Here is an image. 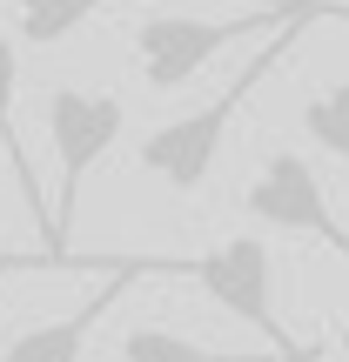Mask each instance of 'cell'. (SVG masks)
I'll return each instance as SVG.
<instances>
[{
  "label": "cell",
  "instance_id": "cell-1",
  "mask_svg": "<svg viewBox=\"0 0 349 362\" xmlns=\"http://www.w3.org/2000/svg\"><path fill=\"white\" fill-rule=\"evenodd\" d=\"M309 21H323V13H296V21H282V27H275V40H269V47H262L248 67H235V81L215 94V101H202V107H188V115H175V121H161V128H148L142 148H135L142 175H155L161 188H175V194H195V188H202V181L215 175V161H222L229 121L242 115V101L262 88V81H275L282 54L296 47V34H302Z\"/></svg>",
  "mask_w": 349,
  "mask_h": 362
},
{
  "label": "cell",
  "instance_id": "cell-2",
  "mask_svg": "<svg viewBox=\"0 0 349 362\" xmlns=\"http://www.w3.org/2000/svg\"><path fill=\"white\" fill-rule=\"evenodd\" d=\"M289 13H329L336 21L343 0H296V7H242L229 13V21H208V13H148L142 27H135V61H142V81L155 94H175L188 88L195 74H202L208 61H215L229 40L242 34H269V27H282Z\"/></svg>",
  "mask_w": 349,
  "mask_h": 362
},
{
  "label": "cell",
  "instance_id": "cell-3",
  "mask_svg": "<svg viewBox=\"0 0 349 362\" xmlns=\"http://www.w3.org/2000/svg\"><path fill=\"white\" fill-rule=\"evenodd\" d=\"M47 148H54V168H61V194H54V242H47V262L54 269H81L67 255V228H74V202H81V181L94 175V161L121 141L128 128V107L121 94H101V88H47Z\"/></svg>",
  "mask_w": 349,
  "mask_h": 362
},
{
  "label": "cell",
  "instance_id": "cell-4",
  "mask_svg": "<svg viewBox=\"0 0 349 362\" xmlns=\"http://www.w3.org/2000/svg\"><path fill=\"white\" fill-rule=\"evenodd\" d=\"M188 275L202 282V296L215 309H229L235 322H248L256 336H269V356H296L282 336V315H275V255L262 235H229L208 255L188 262Z\"/></svg>",
  "mask_w": 349,
  "mask_h": 362
},
{
  "label": "cell",
  "instance_id": "cell-5",
  "mask_svg": "<svg viewBox=\"0 0 349 362\" xmlns=\"http://www.w3.org/2000/svg\"><path fill=\"white\" fill-rule=\"evenodd\" d=\"M242 208L262 221V228H282V235H302V242H323L329 255L349 262V228L336 221V208H329L323 175H316L296 148H275V155L256 168V181H248V194H242Z\"/></svg>",
  "mask_w": 349,
  "mask_h": 362
},
{
  "label": "cell",
  "instance_id": "cell-6",
  "mask_svg": "<svg viewBox=\"0 0 349 362\" xmlns=\"http://www.w3.org/2000/svg\"><path fill=\"white\" fill-rule=\"evenodd\" d=\"M142 275H188V262H142V255H115V269L101 275V282L88 288V302H74L67 315H54V322H34L21 329V336L0 349V362H81V349H88L94 322H101L108 309H115L121 296H128Z\"/></svg>",
  "mask_w": 349,
  "mask_h": 362
},
{
  "label": "cell",
  "instance_id": "cell-7",
  "mask_svg": "<svg viewBox=\"0 0 349 362\" xmlns=\"http://www.w3.org/2000/svg\"><path fill=\"white\" fill-rule=\"evenodd\" d=\"M13 94H21V47L0 34V148H7V175L21 181L27 208H34L40 242H54V208H47V194H40V181H34V161H27V148H21V128H13Z\"/></svg>",
  "mask_w": 349,
  "mask_h": 362
},
{
  "label": "cell",
  "instance_id": "cell-8",
  "mask_svg": "<svg viewBox=\"0 0 349 362\" xmlns=\"http://www.w3.org/2000/svg\"><path fill=\"white\" fill-rule=\"evenodd\" d=\"M101 7H121V0H13V34L27 47H61L74 27H88ZM248 7H296V0H248Z\"/></svg>",
  "mask_w": 349,
  "mask_h": 362
},
{
  "label": "cell",
  "instance_id": "cell-9",
  "mask_svg": "<svg viewBox=\"0 0 349 362\" xmlns=\"http://www.w3.org/2000/svg\"><path fill=\"white\" fill-rule=\"evenodd\" d=\"M121 362H275V356H235V349H208V342H188L181 329H128L121 336Z\"/></svg>",
  "mask_w": 349,
  "mask_h": 362
},
{
  "label": "cell",
  "instance_id": "cell-10",
  "mask_svg": "<svg viewBox=\"0 0 349 362\" xmlns=\"http://www.w3.org/2000/svg\"><path fill=\"white\" fill-rule=\"evenodd\" d=\"M302 134H309L323 155L349 161V81H336V88H323V94L302 101Z\"/></svg>",
  "mask_w": 349,
  "mask_h": 362
},
{
  "label": "cell",
  "instance_id": "cell-11",
  "mask_svg": "<svg viewBox=\"0 0 349 362\" xmlns=\"http://www.w3.org/2000/svg\"><path fill=\"white\" fill-rule=\"evenodd\" d=\"M296 362H323V342H316V349H302V356H296Z\"/></svg>",
  "mask_w": 349,
  "mask_h": 362
},
{
  "label": "cell",
  "instance_id": "cell-12",
  "mask_svg": "<svg viewBox=\"0 0 349 362\" xmlns=\"http://www.w3.org/2000/svg\"><path fill=\"white\" fill-rule=\"evenodd\" d=\"M336 349H343V356H349V322H343V329H336Z\"/></svg>",
  "mask_w": 349,
  "mask_h": 362
},
{
  "label": "cell",
  "instance_id": "cell-13",
  "mask_svg": "<svg viewBox=\"0 0 349 362\" xmlns=\"http://www.w3.org/2000/svg\"><path fill=\"white\" fill-rule=\"evenodd\" d=\"M0 168H7V148H0ZM0 269H7V255H0Z\"/></svg>",
  "mask_w": 349,
  "mask_h": 362
},
{
  "label": "cell",
  "instance_id": "cell-14",
  "mask_svg": "<svg viewBox=\"0 0 349 362\" xmlns=\"http://www.w3.org/2000/svg\"><path fill=\"white\" fill-rule=\"evenodd\" d=\"M296 356H302V349H296ZM296 356H275V362H296Z\"/></svg>",
  "mask_w": 349,
  "mask_h": 362
},
{
  "label": "cell",
  "instance_id": "cell-15",
  "mask_svg": "<svg viewBox=\"0 0 349 362\" xmlns=\"http://www.w3.org/2000/svg\"><path fill=\"white\" fill-rule=\"evenodd\" d=\"M7 269H27V262H7Z\"/></svg>",
  "mask_w": 349,
  "mask_h": 362
}]
</instances>
